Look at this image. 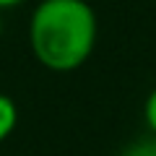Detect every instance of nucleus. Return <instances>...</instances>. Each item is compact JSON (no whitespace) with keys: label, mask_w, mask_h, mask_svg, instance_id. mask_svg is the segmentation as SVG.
<instances>
[{"label":"nucleus","mask_w":156,"mask_h":156,"mask_svg":"<svg viewBox=\"0 0 156 156\" xmlns=\"http://www.w3.org/2000/svg\"><path fill=\"white\" fill-rule=\"evenodd\" d=\"M0 34H3V18H0Z\"/></svg>","instance_id":"nucleus-5"},{"label":"nucleus","mask_w":156,"mask_h":156,"mask_svg":"<svg viewBox=\"0 0 156 156\" xmlns=\"http://www.w3.org/2000/svg\"><path fill=\"white\" fill-rule=\"evenodd\" d=\"M18 122V107L8 94H0V143L16 130Z\"/></svg>","instance_id":"nucleus-2"},{"label":"nucleus","mask_w":156,"mask_h":156,"mask_svg":"<svg viewBox=\"0 0 156 156\" xmlns=\"http://www.w3.org/2000/svg\"><path fill=\"white\" fill-rule=\"evenodd\" d=\"M143 117H146L148 130L156 135V89L148 94V99H146V104H143Z\"/></svg>","instance_id":"nucleus-3"},{"label":"nucleus","mask_w":156,"mask_h":156,"mask_svg":"<svg viewBox=\"0 0 156 156\" xmlns=\"http://www.w3.org/2000/svg\"><path fill=\"white\" fill-rule=\"evenodd\" d=\"M96 31V13L86 0H42L29 21V44L47 70L68 73L89 60Z\"/></svg>","instance_id":"nucleus-1"},{"label":"nucleus","mask_w":156,"mask_h":156,"mask_svg":"<svg viewBox=\"0 0 156 156\" xmlns=\"http://www.w3.org/2000/svg\"><path fill=\"white\" fill-rule=\"evenodd\" d=\"M18 3H23V0H0V11H3V8H13V5H18Z\"/></svg>","instance_id":"nucleus-4"}]
</instances>
